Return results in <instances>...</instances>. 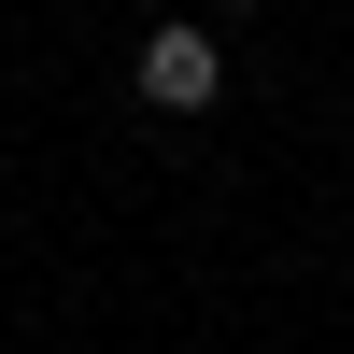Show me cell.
<instances>
[{"instance_id":"6da1fadb","label":"cell","mask_w":354,"mask_h":354,"mask_svg":"<svg viewBox=\"0 0 354 354\" xmlns=\"http://www.w3.org/2000/svg\"><path fill=\"white\" fill-rule=\"evenodd\" d=\"M128 85H142V113H213L227 100V43L213 28H156V43L128 57Z\"/></svg>"},{"instance_id":"7a4b0ae2","label":"cell","mask_w":354,"mask_h":354,"mask_svg":"<svg viewBox=\"0 0 354 354\" xmlns=\"http://www.w3.org/2000/svg\"><path fill=\"white\" fill-rule=\"evenodd\" d=\"M213 15H255V0H213Z\"/></svg>"}]
</instances>
